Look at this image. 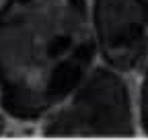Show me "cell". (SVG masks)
Listing matches in <instances>:
<instances>
[{
  "label": "cell",
  "instance_id": "cell-2",
  "mask_svg": "<svg viewBox=\"0 0 148 140\" xmlns=\"http://www.w3.org/2000/svg\"><path fill=\"white\" fill-rule=\"evenodd\" d=\"M130 105L125 84L111 72L97 70L66 109L45 126V136H125Z\"/></svg>",
  "mask_w": 148,
  "mask_h": 140
},
{
  "label": "cell",
  "instance_id": "cell-5",
  "mask_svg": "<svg viewBox=\"0 0 148 140\" xmlns=\"http://www.w3.org/2000/svg\"><path fill=\"white\" fill-rule=\"evenodd\" d=\"M0 134H4V119L0 117Z\"/></svg>",
  "mask_w": 148,
  "mask_h": 140
},
{
  "label": "cell",
  "instance_id": "cell-1",
  "mask_svg": "<svg viewBox=\"0 0 148 140\" xmlns=\"http://www.w3.org/2000/svg\"><path fill=\"white\" fill-rule=\"evenodd\" d=\"M90 60L80 0H12L0 12V105L33 119L66 97Z\"/></svg>",
  "mask_w": 148,
  "mask_h": 140
},
{
  "label": "cell",
  "instance_id": "cell-4",
  "mask_svg": "<svg viewBox=\"0 0 148 140\" xmlns=\"http://www.w3.org/2000/svg\"><path fill=\"white\" fill-rule=\"evenodd\" d=\"M144 115H146V126H148V78H146V89H144Z\"/></svg>",
  "mask_w": 148,
  "mask_h": 140
},
{
  "label": "cell",
  "instance_id": "cell-3",
  "mask_svg": "<svg viewBox=\"0 0 148 140\" xmlns=\"http://www.w3.org/2000/svg\"><path fill=\"white\" fill-rule=\"evenodd\" d=\"M146 8L138 0H99L97 23L105 56L119 68L132 66L144 41Z\"/></svg>",
  "mask_w": 148,
  "mask_h": 140
}]
</instances>
